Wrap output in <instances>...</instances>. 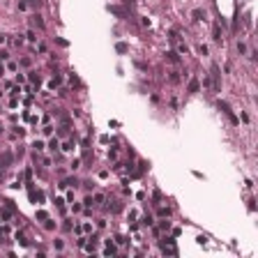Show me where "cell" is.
Listing matches in <instances>:
<instances>
[{
    "instance_id": "1",
    "label": "cell",
    "mask_w": 258,
    "mask_h": 258,
    "mask_svg": "<svg viewBox=\"0 0 258 258\" xmlns=\"http://www.w3.org/2000/svg\"><path fill=\"white\" fill-rule=\"evenodd\" d=\"M191 16H194V21H203V19H205V12H203V9H194Z\"/></svg>"
},
{
    "instance_id": "2",
    "label": "cell",
    "mask_w": 258,
    "mask_h": 258,
    "mask_svg": "<svg viewBox=\"0 0 258 258\" xmlns=\"http://www.w3.org/2000/svg\"><path fill=\"white\" fill-rule=\"evenodd\" d=\"M189 92H191V95H194V92H198V81H196V78H191V81H189Z\"/></svg>"
},
{
    "instance_id": "3",
    "label": "cell",
    "mask_w": 258,
    "mask_h": 258,
    "mask_svg": "<svg viewBox=\"0 0 258 258\" xmlns=\"http://www.w3.org/2000/svg\"><path fill=\"white\" fill-rule=\"evenodd\" d=\"M166 58H168L170 62H178V60H180V55H178L175 51H168V53H166Z\"/></svg>"
},
{
    "instance_id": "4",
    "label": "cell",
    "mask_w": 258,
    "mask_h": 258,
    "mask_svg": "<svg viewBox=\"0 0 258 258\" xmlns=\"http://www.w3.org/2000/svg\"><path fill=\"white\" fill-rule=\"evenodd\" d=\"M32 26H37V28H44V21H42V16H32Z\"/></svg>"
},
{
    "instance_id": "5",
    "label": "cell",
    "mask_w": 258,
    "mask_h": 258,
    "mask_svg": "<svg viewBox=\"0 0 258 258\" xmlns=\"http://www.w3.org/2000/svg\"><path fill=\"white\" fill-rule=\"evenodd\" d=\"M178 53H185V55H187V53H189V46L180 42V44H178Z\"/></svg>"
},
{
    "instance_id": "6",
    "label": "cell",
    "mask_w": 258,
    "mask_h": 258,
    "mask_svg": "<svg viewBox=\"0 0 258 258\" xmlns=\"http://www.w3.org/2000/svg\"><path fill=\"white\" fill-rule=\"evenodd\" d=\"M9 161H12L9 154H3V157H0V164H3V166H9Z\"/></svg>"
},
{
    "instance_id": "7",
    "label": "cell",
    "mask_w": 258,
    "mask_h": 258,
    "mask_svg": "<svg viewBox=\"0 0 258 258\" xmlns=\"http://www.w3.org/2000/svg\"><path fill=\"white\" fill-rule=\"evenodd\" d=\"M214 39H217V42H221V28H219V23L214 26Z\"/></svg>"
},
{
    "instance_id": "8",
    "label": "cell",
    "mask_w": 258,
    "mask_h": 258,
    "mask_svg": "<svg viewBox=\"0 0 258 258\" xmlns=\"http://www.w3.org/2000/svg\"><path fill=\"white\" fill-rule=\"evenodd\" d=\"M115 49H118V53H127V49H129V46H127V44H122V42H120V44H118V46H115Z\"/></svg>"
},
{
    "instance_id": "9",
    "label": "cell",
    "mask_w": 258,
    "mask_h": 258,
    "mask_svg": "<svg viewBox=\"0 0 258 258\" xmlns=\"http://www.w3.org/2000/svg\"><path fill=\"white\" fill-rule=\"evenodd\" d=\"M159 214H161V217H168L170 210H168V207H159Z\"/></svg>"
},
{
    "instance_id": "10",
    "label": "cell",
    "mask_w": 258,
    "mask_h": 258,
    "mask_svg": "<svg viewBox=\"0 0 258 258\" xmlns=\"http://www.w3.org/2000/svg\"><path fill=\"white\" fill-rule=\"evenodd\" d=\"M30 81H32L35 85H39V76H37V74H30Z\"/></svg>"
},
{
    "instance_id": "11",
    "label": "cell",
    "mask_w": 258,
    "mask_h": 258,
    "mask_svg": "<svg viewBox=\"0 0 258 258\" xmlns=\"http://www.w3.org/2000/svg\"><path fill=\"white\" fill-rule=\"evenodd\" d=\"M37 219H44V221H46L49 217H46V212H44V210H39V212H37Z\"/></svg>"
},
{
    "instance_id": "12",
    "label": "cell",
    "mask_w": 258,
    "mask_h": 258,
    "mask_svg": "<svg viewBox=\"0 0 258 258\" xmlns=\"http://www.w3.org/2000/svg\"><path fill=\"white\" fill-rule=\"evenodd\" d=\"M198 53H201V55H205V53H207V46H203V44H201V46H198Z\"/></svg>"
},
{
    "instance_id": "13",
    "label": "cell",
    "mask_w": 258,
    "mask_h": 258,
    "mask_svg": "<svg viewBox=\"0 0 258 258\" xmlns=\"http://www.w3.org/2000/svg\"><path fill=\"white\" fill-rule=\"evenodd\" d=\"M35 150H44V143L42 141H35Z\"/></svg>"
}]
</instances>
